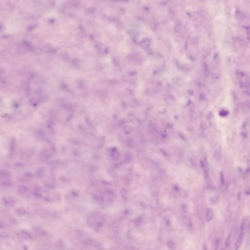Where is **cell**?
I'll use <instances>...</instances> for the list:
<instances>
[{
  "mask_svg": "<svg viewBox=\"0 0 250 250\" xmlns=\"http://www.w3.org/2000/svg\"><path fill=\"white\" fill-rule=\"evenodd\" d=\"M244 237V233L243 231H242L241 233H240V234L239 235V236L238 237L237 239L236 243V244H235V249L236 250H238L240 248V247L243 241Z\"/></svg>",
  "mask_w": 250,
  "mask_h": 250,
  "instance_id": "6da1fadb",
  "label": "cell"
},
{
  "mask_svg": "<svg viewBox=\"0 0 250 250\" xmlns=\"http://www.w3.org/2000/svg\"><path fill=\"white\" fill-rule=\"evenodd\" d=\"M214 215V213L212 209H211V208H208L206 211V214H205V219L206 221L207 222L211 221L213 218Z\"/></svg>",
  "mask_w": 250,
  "mask_h": 250,
  "instance_id": "7a4b0ae2",
  "label": "cell"
},
{
  "mask_svg": "<svg viewBox=\"0 0 250 250\" xmlns=\"http://www.w3.org/2000/svg\"><path fill=\"white\" fill-rule=\"evenodd\" d=\"M219 195L218 194H216V195L214 196V197H212V198L210 199V202L212 204H215L217 203L219 201Z\"/></svg>",
  "mask_w": 250,
  "mask_h": 250,
  "instance_id": "3957f363",
  "label": "cell"
},
{
  "mask_svg": "<svg viewBox=\"0 0 250 250\" xmlns=\"http://www.w3.org/2000/svg\"><path fill=\"white\" fill-rule=\"evenodd\" d=\"M220 181H221V184L223 185L224 183V177L223 173L222 172L220 173Z\"/></svg>",
  "mask_w": 250,
  "mask_h": 250,
  "instance_id": "277c9868",
  "label": "cell"
},
{
  "mask_svg": "<svg viewBox=\"0 0 250 250\" xmlns=\"http://www.w3.org/2000/svg\"><path fill=\"white\" fill-rule=\"evenodd\" d=\"M215 157H216V159L217 160H219L220 159V152L219 151H218L217 152V151L216 150V151H215Z\"/></svg>",
  "mask_w": 250,
  "mask_h": 250,
  "instance_id": "5b68a950",
  "label": "cell"
},
{
  "mask_svg": "<svg viewBox=\"0 0 250 250\" xmlns=\"http://www.w3.org/2000/svg\"><path fill=\"white\" fill-rule=\"evenodd\" d=\"M168 246L170 248L173 249V247L174 246V244L173 241H168Z\"/></svg>",
  "mask_w": 250,
  "mask_h": 250,
  "instance_id": "8992f818",
  "label": "cell"
}]
</instances>
